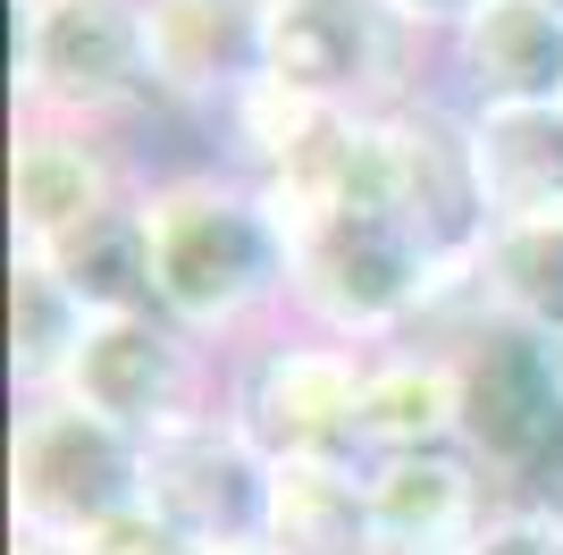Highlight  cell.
I'll return each mask as SVG.
<instances>
[{"mask_svg":"<svg viewBox=\"0 0 563 555\" xmlns=\"http://www.w3.org/2000/svg\"><path fill=\"white\" fill-rule=\"evenodd\" d=\"M143 253H152V312L202 337V346H235V337H269L295 295V236L278 228V210L244 168H168L143 177L135 194Z\"/></svg>","mask_w":563,"mask_h":555,"instance_id":"cell-1","label":"cell"},{"mask_svg":"<svg viewBox=\"0 0 563 555\" xmlns=\"http://www.w3.org/2000/svg\"><path fill=\"white\" fill-rule=\"evenodd\" d=\"M463 295H471V278L438 270V253L396 210H329V219L295 228L286 320L311 328V337L387 353V346H412L429 328H446L463 312Z\"/></svg>","mask_w":563,"mask_h":555,"instance_id":"cell-2","label":"cell"},{"mask_svg":"<svg viewBox=\"0 0 563 555\" xmlns=\"http://www.w3.org/2000/svg\"><path fill=\"white\" fill-rule=\"evenodd\" d=\"M143 505V438L85 413L76 395H34L9 429V531L85 547Z\"/></svg>","mask_w":563,"mask_h":555,"instance_id":"cell-3","label":"cell"},{"mask_svg":"<svg viewBox=\"0 0 563 555\" xmlns=\"http://www.w3.org/2000/svg\"><path fill=\"white\" fill-rule=\"evenodd\" d=\"M378 353L311 337V328H269L228 362V413L269 463H371L362 455V404H371Z\"/></svg>","mask_w":563,"mask_h":555,"instance_id":"cell-4","label":"cell"},{"mask_svg":"<svg viewBox=\"0 0 563 555\" xmlns=\"http://www.w3.org/2000/svg\"><path fill=\"white\" fill-rule=\"evenodd\" d=\"M161 101L143 0H18V110L126 127Z\"/></svg>","mask_w":563,"mask_h":555,"instance_id":"cell-5","label":"cell"},{"mask_svg":"<svg viewBox=\"0 0 563 555\" xmlns=\"http://www.w3.org/2000/svg\"><path fill=\"white\" fill-rule=\"evenodd\" d=\"M446 337V328H438ZM463 353V455L496 480V497L563 488V370L530 328L463 312L446 337Z\"/></svg>","mask_w":563,"mask_h":555,"instance_id":"cell-6","label":"cell"},{"mask_svg":"<svg viewBox=\"0 0 563 555\" xmlns=\"http://www.w3.org/2000/svg\"><path fill=\"white\" fill-rule=\"evenodd\" d=\"M421 51L396 0H269V85L320 110L387 118L421 101Z\"/></svg>","mask_w":563,"mask_h":555,"instance_id":"cell-7","label":"cell"},{"mask_svg":"<svg viewBox=\"0 0 563 555\" xmlns=\"http://www.w3.org/2000/svg\"><path fill=\"white\" fill-rule=\"evenodd\" d=\"M59 395H76L85 413L118 421V429H135V438L152 446L161 429H177V421L219 413V404H228V379H219V346L186 337L168 312H101Z\"/></svg>","mask_w":563,"mask_h":555,"instance_id":"cell-8","label":"cell"},{"mask_svg":"<svg viewBox=\"0 0 563 555\" xmlns=\"http://www.w3.org/2000/svg\"><path fill=\"white\" fill-rule=\"evenodd\" d=\"M143 194V177L118 152V127H76V118H25L9 143V253L59 261L68 244L118 219Z\"/></svg>","mask_w":563,"mask_h":555,"instance_id":"cell-9","label":"cell"},{"mask_svg":"<svg viewBox=\"0 0 563 555\" xmlns=\"http://www.w3.org/2000/svg\"><path fill=\"white\" fill-rule=\"evenodd\" d=\"M387 203L412 236H421L446 278H471L496 236L488 177H479V143H471V110L421 92L387 110Z\"/></svg>","mask_w":563,"mask_h":555,"instance_id":"cell-10","label":"cell"},{"mask_svg":"<svg viewBox=\"0 0 563 555\" xmlns=\"http://www.w3.org/2000/svg\"><path fill=\"white\" fill-rule=\"evenodd\" d=\"M269 488H278V463L235 429L228 404L177 421L143 446V505L161 522H177L202 555L253 547L269 531Z\"/></svg>","mask_w":563,"mask_h":555,"instance_id":"cell-11","label":"cell"},{"mask_svg":"<svg viewBox=\"0 0 563 555\" xmlns=\"http://www.w3.org/2000/svg\"><path fill=\"white\" fill-rule=\"evenodd\" d=\"M161 101L228 118L269 76V0H143Z\"/></svg>","mask_w":563,"mask_h":555,"instance_id":"cell-12","label":"cell"},{"mask_svg":"<svg viewBox=\"0 0 563 555\" xmlns=\"http://www.w3.org/2000/svg\"><path fill=\"white\" fill-rule=\"evenodd\" d=\"M371 480V522L378 547H429V555H463L471 531L488 522L496 480L463 446H429V455H378L362 463Z\"/></svg>","mask_w":563,"mask_h":555,"instance_id":"cell-13","label":"cell"},{"mask_svg":"<svg viewBox=\"0 0 563 555\" xmlns=\"http://www.w3.org/2000/svg\"><path fill=\"white\" fill-rule=\"evenodd\" d=\"M463 110H555L563 101V18L547 0H488L446 43Z\"/></svg>","mask_w":563,"mask_h":555,"instance_id":"cell-14","label":"cell"},{"mask_svg":"<svg viewBox=\"0 0 563 555\" xmlns=\"http://www.w3.org/2000/svg\"><path fill=\"white\" fill-rule=\"evenodd\" d=\"M463 446V353L446 337H412L371 362V404H362V455H429Z\"/></svg>","mask_w":563,"mask_h":555,"instance_id":"cell-15","label":"cell"},{"mask_svg":"<svg viewBox=\"0 0 563 555\" xmlns=\"http://www.w3.org/2000/svg\"><path fill=\"white\" fill-rule=\"evenodd\" d=\"M93 303L76 295V278L59 261H34V253H9V379H18V404L34 395H59L68 388L76 353L93 337Z\"/></svg>","mask_w":563,"mask_h":555,"instance_id":"cell-16","label":"cell"},{"mask_svg":"<svg viewBox=\"0 0 563 555\" xmlns=\"http://www.w3.org/2000/svg\"><path fill=\"white\" fill-rule=\"evenodd\" d=\"M261 547H278V555H378L362 463H278Z\"/></svg>","mask_w":563,"mask_h":555,"instance_id":"cell-17","label":"cell"},{"mask_svg":"<svg viewBox=\"0 0 563 555\" xmlns=\"http://www.w3.org/2000/svg\"><path fill=\"white\" fill-rule=\"evenodd\" d=\"M471 143H479L496 228L563 219V101L555 110H471Z\"/></svg>","mask_w":563,"mask_h":555,"instance_id":"cell-18","label":"cell"},{"mask_svg":"<svg viewBox=\"0 0 563 555\" xmlns=\"http://www.w3.org/2000/svg\"><path fill=\"white\" fill-rule=\"evenodd\" d=\"M471 303L479 320L530 328L555 346L563 337V219H514L488 236V253L471 270Z\"/></svg>","mask_w":563,"mask_h":555,"instance_id":"cell-19","label":"cell"},{"mask_svg":"<svg viewBox=\"0 0 563 555\" xmlns=\"http://www.w3.org/2000/svg\"><path fill=\"white\" fill-rule=\"evenodd\" d=\"M59 270L76 278V295L93 303V312H152V253H143L135 203L118 210V219H101L85 244H68Z\"/></svg>","mask_w":563,"mask_h":555,"instance_id":"cell-20","label":"cell"},{"mask_svg":"<svg viewBox=\"0 0 563 555\" xmlns=\"http://www.w3.org/2000/svg\"><path fill=\"white\" fill-rule=\"evenodd\" d=\"M463 555H563V488H521V497H496L488 522L471 531Z\"/></svg>","mask_w":563,"mask_h":555,"instance_id":"cell-21","label":"cell"},{"mask_svg":"<svg viewBox=\"0 0 563 555\" xmlns=\"http://www.w3.org/2000/svg\"><path fill=\"white\" fill-rule=\"evenodd\" d=\"M85 555H202L177 522H161L152 505H135V513H118L110 531H93L85 538Z\"/></svg>","mask_w":563,"mask_h":555,"instance_id":"cell-22","label":"cell"},{"mask_svg":"<svg viewBox=\"0 0 563 555\" xmlns=\"http://www.w3.org/2000/svg\"><path fill=\"white\" fill-rule=\"evenodd\" d=\"M479 9H488V0H396V18L412 25L421 43H454V34H463Z\"/></svg>","mask_w":563,"mask_h":555,"instance_id":"cell-23","label":"cell"},{"mask_svg":"<svg viewBox=\"0 0 563 555\" xmlns=\"http://www.w3.org/2000/svg\"><path fill=\"white\" fill-rule=\"evenodd\" d=\"M9 555H85V547H59V538H18Z\"/></svg>","mask_w":563,"mask_h":555,"instance_id":"cell-24","label":"cell"},{"mask_svg":"<svg viewBox=\"0 0 563 555\" xmlns=\"http://www.w3.org/2000/svg\"><path fill=\"white\" fill-rule=\"evenodd\" d=\"M219 555H278V547H261V538H253V547H219Z\"/></svg>","mask_w":563,"mask_h":555,"instance_id":"cell-25","label":"cell"},{"mask_svg":"<svg viewBox=\"0 0 563 555\" xmlns=\"http://www.w3.org/2000/svg\"><path fill=\"white\" fill-rule=\"evenodd\" d=\"M378 555H429V547H378Z\"/></svg>","mask_w":563,"mask_h":555,"instance_id":"cell-26","label":"cell"},{"mask_svg":"<svg viewBox=\"0 0 563 555\" xmlns=\"http://www.w3.org/2000/svg\"><path fill=\"white\" fill-rule=\"evenodd\" d=\"M555 370H563V337H555Z\"/></svg>","mask_w":563,"mask_h":555,"instance_id":"cell-27","label":"cell"},{"mask_svg":"<svg viewBox=\"0 0 563 555\" xmlns=\"http://www.w3.org/2000/svg\"><path fill=\"white\" fill-rule=\"evenodd\" d=\"M547 9H555V18H563V0H547Z\"/></svg>","mask_w":563,"mask_h":555,"instance_id":"cell-28","label":"cell"}]
</instances>
